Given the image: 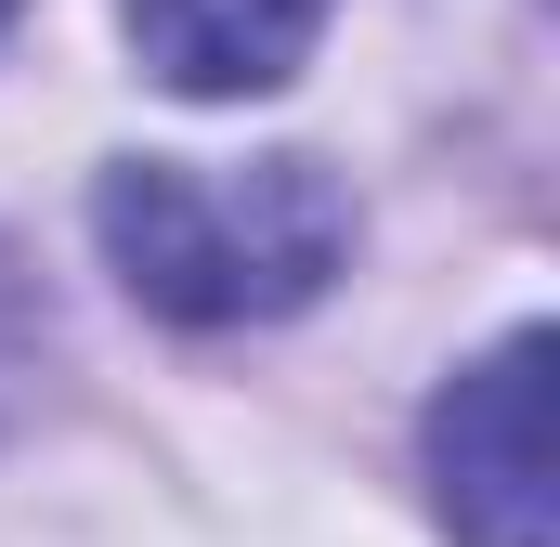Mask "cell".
Instances as JSON below:
<instances>
[{"instance_id": "obj_1", "label": "cell", "mask_w": 560, "mask_h": 547, "mask_svg": "<svg viewBox=\"0 0 560 547\" xmlns=\"http://www.w3.org/2000/svg\"><path fill=\"white\" fill-rule=\"evenodd\" d=\"M92 222L131 300L170 326H275L352 248V209L313 156H131L105 170Z\"/></svg>"}, {"instance_id": "obj_2", "label": "cell", "mask_w": 560, "mask_h": 547, "mask_svg": "<svg viewBox=\"0 0 560 547\" xmlns=\"http://www.w3.org/2000/svg\"><path fill=\"white\" fill-rule=\"evenodd\" d=\"M430 482L456 547H548V326H509L443 405H430Z\"/></svg>"}, {"instance_id": "obj_3", "label": "cell", "mask_w": 560, "mask_h": 547, "mask_svg": "<svg viewBox=\"0 0 560 547\" xmlns=\"http://www.w3.org/2000/svg\"><path fill=\"white\" fill-rule=\"evenodd\" d=\"M339 0H131V53L143 79L196 92V105H235V92H275L313 66Z\"/></svg>"}, {"instance_id": "obj_4", "label": "cell", "mask_w": 560, "mask_h": 547, "mask_svg": "<svg viewBox=\"0 0 560 547\" xmlns=\"http://www.w3.org/2000/svg\"><path fill=\"white\" fill-rule=\"evenodd\" d=\"M0 26H13V0H0Z\"/></svg>"}]
</instances>
